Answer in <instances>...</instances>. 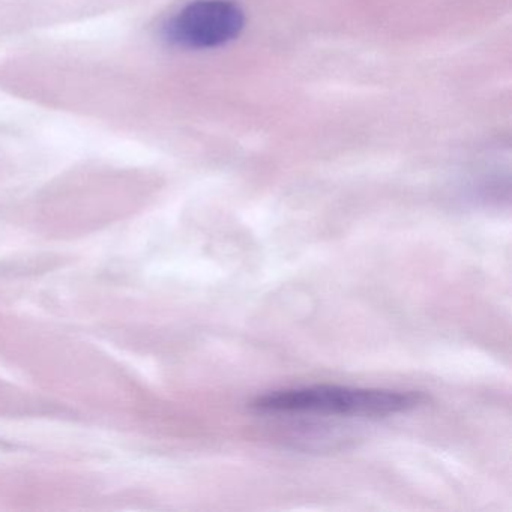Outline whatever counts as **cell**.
<instances>
[{
	"label": "cell",
	"mask_w": 512,
	"mask_h": 512,
	"mask_svg": "<svg viewBox=\"0 0 512 512\" xmlns=\"http://www.w3.org/2000/svg\"><path fill=\"white\" fill-rule=\"evenodd\" d=\"M245 16L230 0H194L166 26V38L182 49L206 50L235 40Z\"/></svg>",
	"instance_id": "2"
},
{
	"label": "cell",
	"mask_w": 512,
	"mask_h": 512,
	"mask_svg": "<svg viewBox=\"0 0 512 512\" xmlns=\"http://www.w3.org/2000/svg\"><path fill=\"white\" fill-rule=\"evenodd\" d=\"M424 401L419 392L316 385L281 389L251 403L259 413H320V415L382 418L415 409Z\"/></svg>",
	"instance_id": "1"
}]
</instances>
